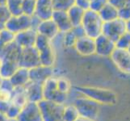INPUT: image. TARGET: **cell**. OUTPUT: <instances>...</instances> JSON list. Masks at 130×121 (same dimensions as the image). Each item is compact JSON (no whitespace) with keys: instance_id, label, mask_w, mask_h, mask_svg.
Masks as SVG:
<instances>
[{"instance_id":"6da1fadb","label":"cell","mask_w":130,"mask_h":121,"mask_svg":"<svg viewBox=\"0 0 130 121\" xmlns=\"http://www.w3.org/2000/svg\"><path fill=\"white\" fill-rule=\"evenodd\" d=\"M76 91L100 104L114 105L117 102L116 94L109 89L92 87H74Z\"/></svg>"},{"instance_id":"7a4b0ae2","label":"cell","mask_w":130,"mask_h":121,"mask_svg":"<svg viewBox=\"0 0 130 121\" xmlns=\"http://www.w3.org/2000/svg\"><path fill=\"white\" fill-rule=\"evenodd\" d=\"M104 23V22L101 19L99 12L91 10V9L85 11L82 21V26L87 37L95 39L101 35Z\"/></svg>"},{"instance_id":"3957f363","label":"cell","mask_w":130,"mask_h":121,"mask_svg":"<svg viewBox=\"0 0 130 121\" xmlns=\"http://www.w3.org/2000/svg\"><path fill=\"white\" fill-rule=\"evenodd\" d=\"M43 121H62L65 104L42 99L38 102Z\"/></svg>"},{"instance_id":"277c9868","label":"cell","mask_w":130,"mask_h":121,"mask_svg":"<svg viewBox=\"0 0 130 121\" xmlns=\"http://www.w3.org/2000/svg\"><path fill=\"white\" fill-rule=\"evenodd\" d=\"M74 105L77 108L80 117L95 120L100 111V103L86 96L78 97L74 100Z\"/></svg>"},{"instance_id":"5b68a950","label":"cell","mask_w":130,"mask_h":121,"mask_svg":"<svg viewBox=\"0 0 130 121\" xmlns=\"http://www.w3.org/2000/svg\"><path fill=\"white\" fill-rule=\"evenodd\" d=\"M66 94L62 93L57 87V78L53 76L46 80L43 84V96L44 99L55 102L57 103L65 104L67 99Z\"/></svg>"},{"instance_id":"8992f818","label":"cell","mask_w":130,"mask_h":121,"mask_svg":"<svg viewBox=\"0 0 130 121\" xmlns=\"http://www.w3.org/2000/svg\"><path fill=\"white\" fill-rule=\"evenodd\" d=\"M126 31V21L121 20L120 18H117L113 20L104 22L103 25L102 34L105 35L116 43Z\"/></svg>"},{"instance_id":"52a82bcc","label":"cell","mask_w":130,"mask_h":121,"mask_svg":"<svg viewBox=\"0 0 130 121\" xmlns=\"http://www.w3.org/2000/svg\"><path fill=\"white\" fill-rule=\"evenodd\" d=\"M23 52L24 53L20 54L19 61L20 67L31 70L41 65V60H40L39 51L35 45L24 48Z\"/></svg>"},{"instance_id":"ba28073f","label":"cell","mask_w":130,"mask_h":121,"mask_svg":"<svg viewBox=\"0 0 130 121\" xmlns=\"http://www.w3.org/2000/svg\"><path fill=\"white\" fill-rule=\"evenodd\" d=\"M110 58L120 71L130 74V53L128 49L116 48Z\"/></svg>"},{"instance_id":"9c48e42d","label":"cell","mask_w":130,"mask_h":121,"mask_svg":"<svg viewBox=\"0 0 130 121\" xmlns=\"http://www.w3.org/2000/svg\"><path fill=\"white\" fill-rule=\"evenodd\" d=\"M16 119L18 121H43L38 102H28L21 109Z\"/></svg>"},{"instance_id":"30bf717a","label":"cell","mask_w":130,"mask_h":121,"mask_svg":"<svg viewBox=\"0 0 130 121\" xmlns=\"http://www.w3.org/2000/svg\"><path fill=\"white\" fill-rule=\"evenodd\" d=\"M95 54L103 57H110L116 48V43L105 35L101 34L95 39Z\"/></svg>"},{"instance_id":"8fae6325","label":"cell","mask_w":130,"mask_h":121,"mask_svg":"<svg viewBox=\"0 0 130 121\" xmlns=\"http://www.w3.org/2000/svg\"><path fill=\"white\" fill-rule=\"evenodd\" d=\"M53 67L44 66L40 65L35 68L29 70V77L30 81H32L35 82L44 84V82L48 78L53 77Z\"/></svg>"},{"instance_id":"7c38bea8","label":"cell","mask_w":130,"mask_h":121,"mask_svg":"<svg viewBox=\"0 0 130 121\" xmlns=\"http://www.w3.org/2000/svg\"><path fill=\"white\" fill-rule=\"evenodd\" d=\"M75 50L82 56H91L95 53V39L87 36L78 38L74 45Z\"/></svg>"},{"instance_id":"4fadbf2b","label":"cell","mask_w":130,"mask_h":121,"mask_svg":"<svg viewBox=\"0 0 130 121\" xmlns=\"http://www.w3.org/2000/svg\"><path fill=\"white\" fill-rule=\"evenodd\" d=\"M54 7L52 0H36L35 15L40 20H46L52 19Z\"/></svg>"},{"instance_id":"5bb4252c","label":"cell","mask_w":130,"mask_h":121,"mask_svg":"<svg viewBox=\"0 0 130 121\" xmlns=\"http://www.w3.org/2000/svg\"><path fill=\"white\" fill-rule=\"evenodd\" d=\"M52 20L54 21L60 32H66L72 29L73 26L70 20L67 11L54 10L53 13Z\"/></svg>"},{"instance_id":"9a60e30c","label":"cell","mask_w":130,"mask_h":121,"mask_svg":"<svg viewBox=\"0 0 130 121\" xmlns=\"http://www.w3.org/2000/svg\"><path fill=\"white\" fill-rule=\"evenodd\" d=\"M27 97L29 102H39L44 99L43 96V84L29 81L25 86Z\"/></svg>"},{"instance_id":"2e32d148","label":"cell","mask_w":130,"mask_h":121,"mask_svg":"<svg viewBox=\"0 0 130 121\" xmlns=\"http://www.w3.org/2000/svg\"><path fill=\"white\" fill-rule=\"evenodd\" d=\"M37 31L38 34L44 36V37H46L47 38L50 39L52 40L60 32V31L57 27L56 24L52 19L46 20H41Z\"/></svg>"},{"instance_id":"e0dca14e","label":"cell","mask_w":130,"mask_h":121,"mask_svg":"<svg viewBox=\"0 0 130 121\" xmlns=\"http://www.w3.org/2000/svg\"><path fill=\"white\" fill-rule=\"evenodd\" d=\"M40 53V60H41V64L44 66H50L53 67L55 62L56 54L55 50L53 48V44L49 45L39 49Z\"/></svg>"},{"instance_id":"ac0fdd59","label":"cell","mask_w":130,"mask_h":121,"mask_svg":"<svg viewBox=\"0 0 130 121\" xmlns=\"http://www.w3.org/2000/svg\"><path fill=\"white\" fill-rule=\"evenodd\" d=\"M10 81L14 87H24L30 81L29 70L20 67L15 72V74L12 75V77L10 78Z\"/></svg>"},{"instance_id":"d6986e66","label":"cell","mask_w":130,"mask_h":121,"mask_svg":"<svg viewBox=\"0 0 130 121\" xmlns=\"http://www.w3.org/2000/svg\"><path fill=\"white\" fill-rule=\"evenodd\" d=\"M85 11L83 8L80 7L79 6L74 4V5L70 7L68 10H67V13H68V15L70 18V20L72 24L73 27L75 26H78L82 24V21H83V18L84 15Z\"/></svg>"},{"instance_id":"ffe728a7","label":"cell","mask_w":130,"mask_h":121,"mask_svg":"<svg viewBox=\"0 0 130 121\" xmlns=\"http://www.w3.org/2000/svg\"><path fill=\"white\" fill-rule=\"evenodd\" d=\"M99 14L104 22L111 21L119 18L118 8H116L109 2L99 11Z\"/></svg>"},{"instance_id":"44dd1931","label":"cell","mask_w":130,"mask_h":121,"mask_svg":"<svg viewBox=\"0 0 130 121\" xmlns=\"http://www.w3.org/2000/svg\"><path fill=\"white\" fill-rule=\"evenodd\" d=\"M79 117L80 115L78 111L74 104L65 106L63 115H62V121H76Z\"/></svg>"},{"instance_id":"7402d4cb","label":"cell","mask_w":130,"mask_h":121,"mask_svg":"<svg viewBox=\"0 0 130 121\" xmlns=\"http://www.w3.org/2000/svg\"><path fill=\"white\" fill-rule=\"evenodd\" d=\"M77 40L78 38L73 32L72 29L69 32L62 33V44L66 48H74Z\"/></svg>"},{"instance_id":"603a6c76","label":"cell","mask_w":130,"mask_h":121,"mask_svg":"<svg viewBox=\"0 0 130 121\" xmlns=\"http://www.w3.org/2000/svg\"><path fill=\"white\" fill-rule=\"evenodd\" d=\"M54 10L67 11L75 4V0H52Z\"/></svg>"},{"instance_id":"cb8c5ba5","label":"cell","mask_w":130,"mask_h":121,"mask_svg":"<svg viewBox=\"0 0 130 121\" xmlns=\"http://www.w3.org/2000/svg\"><path fill=\"white\" fill-rule=\"evenodd\" d=\"M116 48L128 49V47L130 46V32L126 31V32L117 40V41L116 42Z\"/></svg>"},{"instance_id":"d4e9b609","label":"cell","mask_w":130,"mask_h":121,"mask_svg":"<svg viewBox=\"0 0 130 121\" xmlns=\"http://www.w3.org/2000/svg\"><path fill=\"white\" fill-rule=\"evenodd\" d=\"M57 87L62 93L66 94V95H68L72 88L69 80L66 78H57Z\"/></svg>"},{"instance_id":"484cf974","label":"cell","mask_w":130,"mask_h":121,"mask_svg":"<svg viewBox=\"0 0 130 121\" xmlns=\"http://www.w3.org/2000/svg\"><path fill=\"white\" fill-rule=\"evenodd\" d=\"M107 3H108V0H91L89 9L99 12Z\"/></svg>"},{"instance_id":"4316f807","label":"cell","mask_w":130,"mask_h":121,"mask_svg":"<svg viewBox=\"0 0 130 121\" xmlns=\"http://www.w3.org/2000/svg\"><path fill=\"white\" fill-rule=\"evenodd\" d=\"M20 111H21V108H20L19 107H17L11 102L10 106H9V108L6 113V115L9 119H16L17 116L19 115Z\"/></svg>"},{"instance_id":"83f0119b","label":"cell","mask_w":130,"mask_h":121,"mask_svg":"<svg viewBox=\"0 0 130 121\" xmlns=\"http://www.w3.org/2000/svg\"><path fill=\"white\" fill-rule=\"evenodd\" d=\"M119 18L124 21H128L130 20V5L123 7L118 9Z\"/></svg>"},{"instance_id":"f1b7e54d","label":"cell","mask_w":130,"mask_h":121,"mask_svg":"<svg viewBox=\"0 0 130 121\" xmlns=\"http://www.w3.org/2000/svg\"><path fill=\"white\" fill-rule=\"evenodd\" d=\"M12 97V92L3 88H0V102H10Z\"/></svg>"},{"instance_id":"f546056e","label":"cell","mask_w":130,"mask_h":121,"mask_svg":"<svg viewBox=\"0 0 130 121\" xmlns=\"http://www.w3.org/2000/svg\"><path fill=\"white\" fill-rule=\"evenodd\" d=\"M108 2L118 9L130 5V0H108Z\"/></svg>"},{"instance_id":"4dcf8cb0","label":"cell","mask_w":130,"mask_h":121,"mask_svg":"<svg viewBox=\"0 0 130 121\" xmlns=\"http://www.w3.org/2000/svg\"><path fill=\"white\" fill-rule=\"evenodd\" d=\"M72 31L75 34V36L77 37V38H81L84 36H86V33H85V31L83 28L82 24L81 25H78V26H75L72 28Z\"/></svg>"},{"instance_id":"1f68e13d","label":"cell","mask_w":130,"mask_h":121,"mask_svg":"<svg viewBox=\"0 0 130 121\" xmlns=\"http://www.w3.org/2000/svg\"><path fill=\"white\" fill-rule=\"evenodd\" d=\"M9 119H9L5 114L0 112V121H9Z\"/></svg>"},{"instance_id":"d6a6232c","label":"cell","mask_w":130,"mask_h":121,"mask_svg":"<svg viewBox=\"0 0 130 121\" xmlns=\"http://www.w3.org/2000/svg\"><path fill=\"white\" fill-rule=\"evenodd\" d=\"M76 121H95V120L90 119H87V118H83V117H79Z\"/></svg>"},{"instance_id":"836d02e7","label":"cell","mask_w":130,"mask_h":121,"mask_svg":"<svg viewBox=\"0 0 130 121\" xmlns=\"http://www.w3.org/2000/svg\"><path fill=\"white\" fill-rule=\"evenodd\" d=\"M126 27H127V31L130 32V20L126 21Z\"/></svg>"},{"instance_id":"e575fe53","label":"cell","mask_w":130,"mask_h":121,"mask_svg":"<svg viewBox=\"0 0 130 121\" xmlns=\"http://www.w3.org/2000/svg\"><path fill=\"white\" fill-rule=\"evenodd\" d=\"M9 121H18L16 119H9Z\"/></svg>"},{"instance_id":"d590c367","label":"cell","mask_w":130,"mask_h":121,"mask_svg":"<svg viewBox=\"0 0 130 121\" xmlns=\"http://www.w3.org/2000/svg\"><path fill=\"white\" fill-rule=\"evenodd\" d=\"M128 52H129V53H130V46H129V47H128Z\"/></svg>"},{"instance_id":"8d00e7d4","label":"cell","mask_w":130,"mask_h":121,"mask_svg":"<svg viewBox=\"0 0 130 121\" xmlns=\"http://www.w3.org/2000/svg\"><path fill=\"white\" fill-rule=\"evenodd\" d=\"M88 1L90 2V3H91V0H88Z\"/></svg>"}]
</instances>
